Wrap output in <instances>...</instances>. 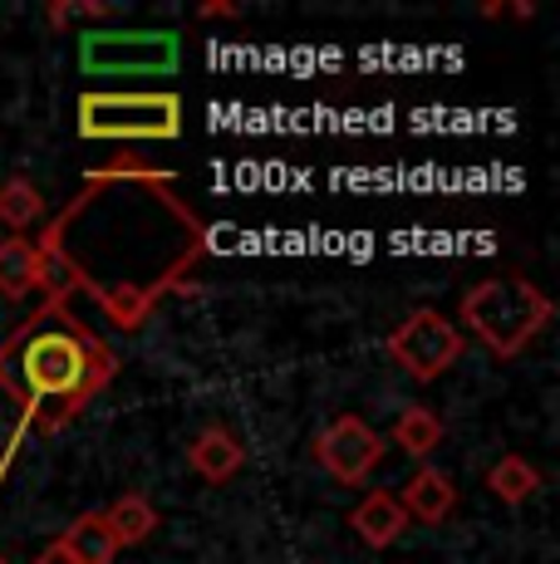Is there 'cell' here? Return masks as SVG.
<instances>
[{"mask_svg":"<svg viewBox=\"0 0 560 564\" xmlns=\"http://www.w3.org/2000/svg\"><path fill=\"white\" fill-rule=\"evenodd\" d=\"M45 300L84 295L114 329L138 334L168 295L192 290L207 226L182 202L177 177L143 158L89 172L69 206L40 231Z\"/></svg>","mask_w":560,"mask_h":564,"instance_id":"cell-1","label":"cell"},{"mask_svg":"<svg viewBox=\"0 0 560 564\" xmlns=\"http://www.w3.org/2000/svg\"><path fill=\"white\" fill-rule=\"evenodd\" d=\"M114 373L118 354L60 300H45L0 344V393L25 412L40 437L69 427L114 383Z\"/></svg>","mask_w":560,"mask_h":564,"instance_id":"cell-2","label":"cell"},{"mask_svg":"<svg viewBox=\"0 0 560 564\" xmlns=\"http://www.w3.org/2000/svg\"><path fill=\"white\" fill-rule=\"evenodd\" d=\"M462 324L467 334L492 354V359H516L536 334L551 324L556 305L521 275H497V280H482L462 295Z\"/></svg>","mask_w":560,"mask_h":564,"instance_id":"cell-3","label":"cell"},{"mask_svg":"<svg viewBox=\"0 0 560 564\" xmlns=\"http://www.w3.org/2000/svg\"><path fill=\"white\" fill-rule=\"evenodd\" d=\"M79 138L94 143H172L182 138V99L168 89H89L74 104Z\"/></svg>","mask_w":560,"mask_h":564,"instance_id":"cell-4","label":"cell"},{"mask_svg":"<svg viewBox=\"0 0 560 564\" xmlns=\"http://www.w3.org/2000/svg\"><path fill=\"white\" fill-rule=\"evenodd\" d=\"M182 64L177 30H84L79 69L99 79H133V74H172Z\"/></svg>","mask_w":560,"mask_h":564,"instance_id":"cell-5","label":"cell"},{"mask_svg":"<svg viewBox=\"0 0 560 564\" xmlns=\"http://www.w3.org/2000/svg\"><path fill=\"white\" fill-rule=\"evenodd\" d=\"M467 354V339L462 329L438 310H413L403 324L389 334V359L403 368L418 383H433L448 368H457V359Z\"/></svg>","mask_w":560,"mask_h":564,"instance_id":"cell-6","label":"cell"},{"mask_svg":"<svg viewBox=\"0 0 560 564\" xmlns=\"http://www.w3.org/2000/svg\"><path fill=\"white\" fill-rule=\"evenodd\" d=\"M384 452H389L384 432H374L369 422L354 417V412H340L335 422H325V432L315 437L310 457H315V466L330 476V481H340V486H364L374 471H379Z\"/></svg>","mask_w":560,"mask_h":564,"instance_id":"cell-7","label":"cell"},{"mask_svg":"<svg viewBox=\"0 0 560 564\" xmlns=\"http://www.w3.org/2000/svg\"><path fill=\"white\" fill-rule=\"evenodd\" d=\"M187 466H192V471H197L207 486H226V481H231V476L246 466V447H241V437H236L231 427L212 422V427H202L197 437H192Z\"/></svg>","mask_w":560,"mask_h":564,"instance_id":"cell-8","label":"cell"},{"mask_svg":"<svg viewBox=\"0 0 560 564\" xmlns=\"http://www.w3.org/2000/svg\"><path fill=\"white\" fill-rule=\"evenodd\" d=\"M349 530L364 540L369 550H389L403 540V530H408V516H403V506H398V496L394 491H369L359 506L349 511Z\"/></svg>","mask_w":560,"mask_h":564,"instance_id":"cell-9","label":"cell"},{"mask_svg":"<svg viewBox=\"0 0 560 564\" xmlns=\"http://www.w3.org/2000/svg\"><path fill=\"white\" fill-rule=\"evenodd\" d=\"M398 506H403L408 520H423V525H443V520L457 511V486L448 481L438 466H418L413 481L403 486V496H398Z\"/></svg>","mask_w":560,"mask_h":564,"instance_id":"cell-10","label":"cell"},{"mask_svg":"<svg viewBox=\"0 0 560 564\" xmlns=\"http://www.w3.org/2000/svg\"><path fill=\"white\" fill-rule=\"evenodd\" d=\"M35 290H45V260H40L35 241L6 236L0 241V295L20 300V295H35Z\"/></svg>","mask_w":560,"mask_h":564,"instance_id":"cell-11","label":"cell"},{"mask_svg":"<svg viewBox=\"0 0 560 564\" xmlns=\"http://www.w3.org/2000/svg\"><path fill=\"white\" fill-rule=\"evenodd\" d=\"M55 550L69 564H114L118 560V540L109 535L104 516H79L64 525V535L55 540Z\"/></svg>","mask_w":560,"mask_h":564,"instance_id":"cell-12","label":"cell"},{"mask_svg":"<svg viewBox=\"0 0 560 564\" xmlns=\"http://www.w3.org/2000/svg\"><path fill=\"white\" fill-rule=\"evenodd\" d=\"M443 437H448V427H443V417H438L433 408H403L394 417V427H389V437L384 442H394L403 457L428 462L438 447H443Z\"/></svg>","mask_w":560,"mask_h":564,"instance_id":"cell-13","label":"cell"},{"mask_svg":"<svg viewBox=\"0 0 560 564\" xmlns=\"http://www.w3.org/2000/svg\"><path fill=\"white\" fill-rule=\"evenodd\" d=\"M99 516H104V525H109V535L118 540V550L143 545V540H153V530H158L153 501H148V496H138V491L118 496L109 511H99Z\"/></svg>","mask_w":560,"mask_h":564,"instance_id":"cell-14","label":"cell"},{"mask_svg":"<svg viewBox=\"0 0 560 564\" xmlns=\"http://www.w3.org/2000/svg\"><path fill=\"white\" fill-rule=\"evenodd\" d=\"M541 481L546 476L536 471L526 457H516V452H506V457L492 462V471H487V486H492V496H497L502 506H521V501H531L536 491H541Z\"/></svg>","mask_w":560,"mask_h":564,"instance_id":"cell-15","label":"cell"},{"mask_svg":"<svg viewBox=\"0 0 560 564\" xmlns=\"http://www.w3.org/2000/svg\"><path fill=\"white\" fill-rule=\"evenodd\" d=\"M45 216V192L35 187L30 177H6L0 182V226H6L10 236L30 231V226Z\"/></svg>","mask_w":560,"mask_h":564,"instance_id":"cell-16","label":"cell"},{"mask_svg":"<svg viewBox=\"0 0 560 564\" xmlns=\"http://www.w3.org/2000/svg\"><path fill=\"white\" fill-rule=\"evenodd\" d=\"M118 10L104 6V0H50L45 6V20L50 30H69L74 20H114Z\"/></svg>","mask_w":560,"mask_h":564,"instance_id":"cell-17","label":"cell"},{"mask_svg":"<svg viewBox=\"0 0 560 564\" xmlns=\"http://www.w3.org/2000/svg\"><path fill=\"white\" fill-rule=\"evenodd\" d=\"M197 15H202V20H236L241 10L226 6V0H212V6H197Z\"/></svg>","mask_w":560,"mask_h":564,"instance_id":"cell-18","label":"cell"},{"mask_svg":"<svg viewBox=\"0 0 560 564\" xmlns=\"http://www.w3.org/2000/svg\"><path fill=\"white\" fill-rule=\"evenodd\" d=\"M35 564H69V560H64V555H60V550H55V545H50V550H45V555H40Z\"/></svg>","mask_w":560,"mask_h":564,"instance_id":"cell-19","label":"cell"},{"mask_svg":"<svg viewBox=\"0 0 560 564\" xmlns=\"http://www.w3.org/2000/svg\"><path fill=\"white\" fill-rule=\"evenodd\" d=\"M0 564H10V560H6V555H0Z\"/></svg>","mask_w":560,"mask_h":564,"instance_id":"cell-20","label":"cell"}]
</instances>
